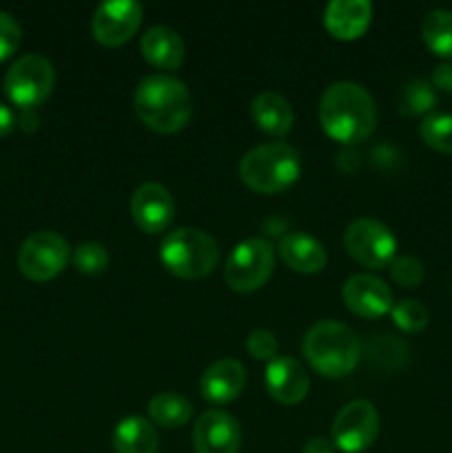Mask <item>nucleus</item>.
<instances>
[{"mask_svg":"<svg viewBox=\"0 0 452 453\" xmlns=\"http://www.w3.org/2000/svg\"><path fill=\"white\" fill-rule=\"evenodd\" d=\"M151 420L160 427H182L193 416V405L184 396L173 392L155 394L149 401Z\"/></svg>","mask_w":452,"mask_h":453,"instance_id":"obj_22","label":"nucleus"},{"mask_svg":"<svg viewBox=\"0 0 452 453\" xmlns=\"http://www.w3.org/2000/svg\"><path fill=\"white\" fill-rule=\"evenodd\" d=\"M74 265L84 274H97L109 265V252L97 242L80 243L74 252Z\"/></svg>","mask_w":452,"mask_h":453,"instance_id":"obj_27","label":"nucleus"},{"mask_svg":"<svg viewBox=\"0 0 452 453\" xmlns=\"http://www.w3.org/2000/svg\"><path fill=\"white\" fill-rule=\"evenodd\" d=\"M344 246L357 264L379 270L390 265V261L394 259L397 239L384 221L359 217V219L350 221L346 228Z\"/></svg>","mask_w":452,"mask_h":453,"instance_id":"obj_8","label":"nucleus"},{"mask_svg":"<svg viewBox=\"0 0 452 453\" xmlns=\"http://www.w3.org/2000/svg\"><path fill=\"white\" fill-rule=\"evenodd\" d=\"M266 389L282 405H295L308 394L310 379L300 361L291 357H275L266 367Z\"/></svg>","mask_w":452,"mask_h":453,"instance_id":"obj_15","label":"nucleus"},{"mask_svg":"<svg viewBox=\"0 0 452 453\" xmlns=\"http://www.w3.org/2000/svg\"><path fill=\"white\" fill-rule=\"evenodd\" d=\"M195 453H238L242 427L224 410H207L193 425Z\"/></svg>","mask_w":452,"mask_h":453,"instance_id":"obj_12","label":"nucleus"},{"mask_svg":"<svg viewBox=\"0 0 452 453\" xmlns=\"http://www.w3.org/2000/svg\"><path fill=\"white\" fill-rule=\"evenodd\" d=\"M115 453H158V432L142 416H127L115 425Z\"/></svg>","mask_w":452,"mask_h":453,"instance_id":"obj_21","label":"nucleus"},{"mask_svg":"<svg viewBox=\"0 0 452 453\" xmlns=\"http://www.w3.org/2000/svg\"><path fill=\"white\" fill-rule=\"evenodd\" d=\"M319 122L332 140L359 144L377 127L375 97L350 80L332 82L319 100Z\"/></svg>","mask_w":452,"mask_h":453,"instance_id":"obj_1","label":"nucleus"},{"mask_svg":"<svg viewBox=\"0 0 452 453\" xmlns=\"http://www.w3.org/2000/svg\"><path fill=\"white\" fill-rule=\"evenodd\" d=\"M393 321L399 330L403 332H421L430 321V312L421 301L417 299H403L397 305H393Z\"/></svg>","mask_w":452,"mask_h":453,"instance_id":"obj_26","label":"nucleus"},{"mask_svg":"<svg viewBox=\"0 0 452 453\" xmlns=\"http://www.w3.org/2000/svg\"><path fill=\"white\" fill-rule=\"evenodd\" d=\"M142 22V4L136 0H106L96 7L91 29L97 42L115 47L131 38Z\"/></svg>","mask_w":452,"mask_h":453,"instance_id":"obj_11","label":"nucleus"},{"mask_svg":"<svg viewBox=\"0 0 452 453\" xmlns=\"http://www.w3.org/2000/svg\"><path fill=\"white\" fill-rule=\"evenodd\" d=\"M275 268V248L266 239H244L230 250L224 265L229 288L238 292H253L264 286Z\"/></svg>","mask_w":452,"mask_h":453,"instance_id":"obj_6","label":"nucleus"},{"mask_svg":"<svg viewBox=\"0 0 452 453\" xmlns=\"http://www.w3.org/2000/svg\"><path fill=\"white\" fill-rule=\"evenodd\" d=\"M279 257L288 268L304 274L319 273L328 261L323 243L310 237L308 233H301V230L286 233L279 239Z\"/></svg>","mask_w":452,"mask_h":453,"instance_id":"obj_17","label":"nucleus"},{"mask_svg":"<svg viewBox=\"0 0 452 453\" xmlns=\"http://www.w3.org/2000/svg\"><path fill=\"white\" fill-rule=\"evenodd\" d=\"M246 388V370L235 358H220L202 374V396L211 403H230Z\"/></svg>","mask_w":452,"mask_h":453,"instance_id":"obj_16","label":"nucleus"},{"mask_svg":"<svg viewBox=\"0 0 452 453\" xmlns=\"http://www.w3.org/2000/svg\"><path fill=\"white\" fill-rule=\"evenodd\" d=\"M246 349L253 358L273 361L277 357V339L270 330H253L246 339Z\"/></svg>","mask_w":452,"mask_h":453,"instance_id":"obj_29","label":"nucleus"},{"mask_svg":"<svg viewBox=\"0 0 452 453\" xmlns=\"http://www.w3.org/2000/svg\"><path fill=\"white\" fill-rule=\"evenodd\" d=\"M69 261V243L56 230H38L22 242L18 250V268L31 281H49Z\"/></svg>","mask_w":452,"mask_h":453,"instance_id":"obj_9","label":"nucleus"},{"mask_svg":"<svg viewBox=\"0 0 452 453\" xmlns=\"http://www.w3.org/2000/svg\"><path fill=\"white\" fill-rule=\"evenodd\" d=\"M251 115L253 122L270 135H286L295 122V111L291 102L277 91L257 93L251 104Z\"/></svg>","mask_w":452,"mask_h":453,"instance_id":"obj_20","label":"nucleus"},{"mask_svg":"<svg viewBox=\"0 0 452 453\" xmlns=\"http://www.w3.org/2000/svg\"><path fill=\"white\" fill-rule=\"evenodd\" d=\"M53 82H56V71L51 62L40 53H27L9 66L4 75V91L13 104L34 109L47 100Z\"/></svg>","mask_w":452,"mask_h":453,"instance_id":"obj_7","label":"nucleus"},{"mask_svg":"<svg viewBox=\"0 0 452 453\" xmlns=\"http://www.w3.org/2000/svg\"><path fill=\"white\" fill-rule=\"evenodd\" d=\"M390 277L401 288H415L424 281L425 268L421 264V259H417V257L401 255L390 261Z\"/></svg>","mask_w":452,"mask_h":453,"instance_id":"obj_28","label":"nucleus"},{"mask_svg":"<svg viewBox=\"0 0 452 453\" xmlns=\"http://www.w3.org/2000/svg\"><path fill=\"white\" fill-rule=\"evenodd\" d=\"M437 104V91L433 84L424 78H415L403 87L401 91V113L421 115L433 111Z\"/></svg>","mask_w":452,"mask_h":453,"instance_id":"obj_25","label":"nucleus"},{"mask_svg":"<svg viewBox=\"0 0 452 453\" xmlns=\"http://www.w3.org/2000/svg\"><path fill=\"white\" fill-rule=\"evenodd\" d=\"M419 135L430 149L439 153L452 155V115L450 113H430L421 122Z\"/></svg>","mask_w":452,"mask_h":453,"instance_id":"obj_24","label":"nucleus"},{"mask_svg":"<svg viewBox=\"0 0 452 453\" xmlns=\"http://www.w3.org/2000/svg\"><path fill=\"white\" fill-rule=\"evenodd\" d=\"M13 127H16V118H13L12 109L0 102V137L9 135L13 131Z\"/></svg>","mask_w":452,"mask_h":453,"instance_id":"obj_33","label":"nucleus"},{"mask_svg":"<svg viewBox=\"0 0 452 453\" xmlns=\"http://www.w3.org/2000/svg\"><path fill=\"white\" fill-rule=\"evenodd\" d=\"M332 445L344 453H362L379 436V411L368 401H353L332 420Z\"/></svg>","mask_w":452,"mask_h":453,"instance_id":"obj_10","label":"nucleus"},{"mask_svg":"<svg viewBox=\"0 0 452 453\" xmlns=\"http://www.w3.org/2000/svg\"><path fill=\"white\" fill-rule=\"evenodd\" d=\"M421 35L430 51L441 58H452V12L433 9L421 22Z\"/></svg>","mask_w":452,"mask_h":453,"instance_id":"obj_23","label":"nucleus"},{"mask_svg":"<svg viewBox=\"0 0 452 453\" xmlns=\"http://www.w3.org/2000/svg\"><path fill=\"white\" fill-rule=\"evenodd\" d=\"M238 171L239 180L255 193H277L300 177V153L286 142H269L244 153Z\"/></svg>","mask_w":452,"mask_h":453,"instance_id":"obj_4","label":"nucleus"},{"mask_svg":"<svg viewBox=\"0 0 452 453\" xmlns=\"http://www.w3.org/2000/svg\"><path fill=\"white\" fill-rule=\"evenodd\" d=\"M430 84L434 87V91H452V65L450 62H443V65L434 66L433 78H430Z\"/></svg>","mask_w":452,"mask_h":453,"instance_id":"obj_31","label":"nucleus"},{"mask_svg":"<svg viewBox=\"0 0 452 453\" xmlns=\"http://www.w3.org/2000/svg\"><path fill=\"white\" fill-rule=\"evenodd\" d=\"M164 268L180 279H202L220 261V246L199 228H175L160 243Z\"/></svg>","mask_w":452,"mask_h":453,"instance_id":"obj_5","label":"nucleus"},{"mask_svg":"<svg viewBox=\"0 0 452 453\" xmlns=\"http://www.w3.org/2000/svg\"><path fill=\"white\" fill-rule=\"evenodd\" d=\"M133 106L137 118L158 133L180 131L193 113L186 84L167 73L144 75L133 93Z\"/></svg>","mask_w":452,"mask_h":453,"instance_id":"obj_2","label":"nucleus"},{"mask_svg":"<svg viewBox=\"0 0 452 453\" xmlns=\"http://www.w3.org/2000/svg\"><path fill=\"white\" fill-rule=\"evenodd\" d=\"M22 40V29L16 18L7 12H0V60L12 56Z\"/></svg>","mask_w":452,"mask_h":453,"instance_id":"obj_30","label":"nucleus"},{"mask_svg":"<svg viewBox=\"0 0 452 453\" xmlns=\"http://www.w3.org/2000/svg\"><path fill=\"white\" fill-rule=\"evenodd\" d=\"M372 18V4L368 0H332L323 12V25L332 35L353 40L366 31Z\"/></svg>","mask_w":452,"mask_h":453,"instance_id":"obj_18","label":"nucleus"},{"mask_svg":"<svg viewBox=\"0 0 452 453\" xmlns=\"http://www.w3.org/2000/svg\"><path fill=\"white\" fill-rule=\"evenodd\" d=\"M335 445H332V438L326 436H315L310 441H306L304 453H332Z\"/></svg>","mask_w":452,"mask_h":453,"instance_id":"obj_32","label":"nucleus"},{"mask_svg":"<svg viewBox=\"0 0 452 453\" xmlns=\"http://www.w3.org/2000/svg\"><path fill=\"white\" fill-rule=\"evenodd\" d=\"M131 215L137 228L153 234L167 228L175 215L173 195L158 181H144L133 190Z\"/></svg>","mask_w":452,"mask_h":453,"instance_id":"obj_13","label":"nucleus"},{"mask_svg":"<svg viewBox=\"0 0 452 453\" xmlns=\"http://www.w3.org/2000/svg\"><path fill=\"white\" fill-rule=\"evenodd\" d=\"M344 303L350 312L363 319H379L393 310V292L372 274H353L344 283Z\"/></svg>","mask_w":452,"mask_h":453,"instance_id":"obj_14","label":"nucleus"},{"mask_svg":"<svg viewBox=\"0 0 452 453\" xmlns=\"http://www.w3.org/2000/svg\"><path fill=\"white\" fill-rule=\"evenodd\" d=\"M304 354L323 376L341 379L350 374L362 357V343L348 326L339 321H317L304 336Z\"/></svg>","mask_w":452,"mask_h":453,"instance_id":"obj_3","label":"nucleus"},{"mask_svg":"<svg viewBox=\"0 0 452 453\" xmlns=\"http://www.w3.org/2000/svg\"><path fill=\"white\" fill-rule=\"evenodd\" d=\"M142 53L158 69H177L184 62V40L175 29L167 25H155L142 35Z\"/></svg>","mask_w":452,"mask_h":453,"instance_id":"obj_19","label":"nucleus"}]
</instances>
